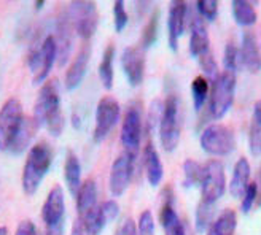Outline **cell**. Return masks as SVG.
<instances>
[{
  "label": "cell",
  "mask_w": 261,
  "mask_h": 235,
  "mask_svg": "<svg viewBox=\"0 0 261 235\" xmlns=\"http://www.w3.org/2000/svg\"><path fill=\"white\" fill-rule=\"evenodd\" d=\"M32 118L38 129L45 127L49 135L59 137L62 134L65 120L61 111V91L56 78H51L42 84L34 105Z\"/></svg>",
  "instance_id": "6da1fadb"
},
{
  "label": "cell",
  "mask_w": 261,
  "mask_h": 235,
  "mask_svg": "<svg viewBox=\"0 0 261 235\" xmlns=\"http://www.w3.org/2000/svg\"><path fill=\"white\" fill-rule=\"evenodd\" d=\"M51 164H53V150L49 148L48 143L40 141L29 150L21 178L22 191L25 194L34 195L38 191L43 178L49 172Z\"/></svg>",
  "instance_id": "7a4b0ae2"
},
{
  "label": "cell",
  "mask_w": 261,
  "mask_h": 235,
  "mask_svg": "<svg viewBox=\"0 0 261 235\" xmlns=\"http://www.w3.org/2000/svg\"><path fill=\"white\" fill-rule=\"evenodd\" d=\"M181 127H184V116H181L180 99L172 94L164 102V113L160 124V141L164 151H174L181 138Z\"/></svg>",
  "instance_id": "3957f363"
},
{
  "label": "cell",
  "mask_w": 261,
  "mask_h": 235,
  "mask_svg": "<svg viewBox=\"0 0 261 235\" xmlns=\"http://www.w3.org/2000/svg\"><path fill=\"white\" fill-rule=\"evenodd\" d=\"M236 94V73L223 70L212 81L208 96V113L215 121L223 120L231 110Z\"/></svg>",
  "instance_id": "277c9868"
},
{
  "label": "cell",
  "mask_w": 261,
  "mask_h": 235,
  "mask_svg": "<svg viewBox=\"0 0 261 235\" xmlns=\"http://www.w3.org/2000/svg\"><path fill=\"white\" fill-rule=\"evenodd\" d=\"M58 61V46L55 35H46L43 40L31 48L28 57L29 69L32 72L34 84H43L48 81L49 72L53 70V65Z\"/></svg>",
  "instance_id": "5b68a950"
},
{
  "label": "cell",
  "mask_w": 261,
  "mask_h": 235,
  "mask_svg": "<svg viewBox=\"0 0 261 235\" xmlns=\"http://www.w3.org/2000/svg\"><path fill=\"white\" fill-rule=\"evenodd\" d=\"M201 148L204 153L215 156V158H223L229 156L236 150V137L234 132L225 124H208L201 132Z\"/></svg>",
  "instance_id": "8992f818"
},
{
  "label": "cell",
  "mask_w": 261,
  "mask_h": 235,
  "mask_svg": "<svg viewBox=\"0 0 261 235\" xmlns=\"http://www.w3.org/2000/svg\"><path fill=\"white\" fill-rule=\"evenodd\" d=\"M120 138L121 145L124 146V153L130 154L136 159L143 138V113L139 103H133V105L126 108L121 123Z\"/></svg>",
  "instance_id": "52a82bcc"
},
{
  "label": "cell",
  "mask_w": 261,
  "mask_h": 235,
  "mask_svg": "<svg viewBox=\"0 0 261 235\" xmlns=\"http://www.w3.org/2000/svg\"><path fill=\"white\" fill-rule=\"evenodd\" d=\"M226 175L225 167L218 159H211L204 164V177L201 181V200L217 203L226 192Z\"/></svg>",
  "instance_id": "ba28073f"
},
{
  "label": "cell",
  "mask_w": 261,
  "mask_h": 235,
  "mask_svg": "<svg viewBox=\"0 0 261 235\" xmlns=\"http://www.w3.org/2000/svg\"><path fill=\"white\" fill-rule=\"evenodd\" d=\"M24 116L21 102L15 97L8 99L2 105L0 108V151H8L22 124Z\"/></svg>",
  "instance_id": "9c48e42d"
},
{
  "label": "cell",
  "mask_w": 261,
  "mask_h": 235,
  "mask_svg": "<svg viewBox=\"0 0 261 235\" xmlns=\"http://www.w3.org/2000/svg\"><path fill=\"white\" fill-rule=\"evenodd\" d=\"M120 116H121V107L118 100L112 96L102 97L96 108V126L93 132V140L96 143H102L106 140L110 135L112 129L118 124Z\"/></svg>",
  "instance_id": "30bf717a"
},
{
  "label": "cell",
  "mask_w": 261,
  "mask_h": 235,
  "mask_svg": "<svg viewBox=\"0 0 261 235\" xmlns=\"http://www.w3.org/2000/svg\"><path fill=\"white\" fill-rule=\"evenodd\" d=\"M69 15L73 21L75 32L78 37H82L85 42H89L97 31L99 15L97 7L94 2H70Z\"/></svg>",
  "instance_id": "8fae6325"
},
{
  "label": "cell",
  "mask_w": 261,
  "mask_h": 235,
  "mask_svg": "<svg viewBox=\"0 0 261 235\" xmlns=\"http://www.w3.org/2000/svg\"><path fill=\"white\" fill-rule=\"evenodd\" d=\"M134 173V158L127 153H121L112 164L109 177V189L113 197H121L127 191Z\"/></svg>",
  "instance_id": "7c38bea8"
},
{
  "label": "cell",
  "mask_w": 261,
  "mask_h": 235,
  "mask_svg": "<svg viewBox=\"0 0 261 235\" xmlns=\"http://www.w3.org/2000/svg\"><path fill=\"white\" fill-rule=\"evenodd\" d=\"M75 25L69 15V10L62 11L56 21V34L55 40L58 46V65L64 67L69 62L72 49H73V35H75Z\"/></svg>",
  "instance_id": "4fadbf2b"
},
{
  "label": "cell",
  "mask_w": 261,
  "mask_h": 235,
  "mask_svg": "<svg viewBox=\"0 0 261 235\" xmlns=\"http://www.w3.org/2000/svg\"><path fill=\"white\" fill-rule=\"evenodd\" d=\"M121 67L130 86H139L145 78V53L140 46H127L121 54Z\"/></svg>",
  "instance_id": "5bb4252c"
},
{
  "label": "cell",
  "mask_w": 261,
  "mask_h": 235,
  "mask_svg": "<svg viewBox=\"0 0 261 235\" xmlns=\"http://www.w3.org/2000/svg\"><path fill=\"white\" fill-rule=\"evenodd\" d=\"M65 215V195L62 186L56 185L46 195V200L42 207V219L46 229L64 224Z\"/></svg>",
  "instance_id": "9a60e30c"
},
{
  "label": "cell",
  "mask_w": 261,
  "mask_h": 235,
  "mask_svg": "<svg viewBox=\"0 0 261 235\" xmlns=\"http://www.w3.org/2000/svg\"><path fill=\"white\" fill-rule=\"evenodd\" d=\"M188 25H190V54L193 57H201L211 51V37H208L205 21L199 16V13H191L188 15Z\"/></svg>",
  "instance_id": "2e32d148"
},
{
  "label": "cell",
  "mask_w": 261,
  "mask_h": 235,
  "mask_svg": "<svg viewBox=\"0 0 261 235\" xmlns=\"http://www.w3.org/2000/svg\"><path fill=\"white\" fill-rule=\"evenodd\" d=\"M188 22V7L185 2H172L169 8V18H167V37H169V48L174 53L178 51L180 38L185 32Z\"/></svg>",
  "instance_id": "e0dca14e"
},
{
  "label": "cell",
  "mask_w": 261,
  "mask_h": 235,
  "mask_svg": "<svg viewBox=\"0 0 261 235\" xmlns=\"http://www.w3.org/2000/svg\"><path fill=\"white\" fill-rule=\"evenodd\" d=\"M164 200L160 210V223L164 230V235H188V227L184 221L180 219L174 208V197L172 192L169 194V189L163 192Z\"/></svg>",
  "instance_id": "ac0fdd59"
},
{
  "label": "cell",
  "mask_w": 261,
  "mask_h": 235,
  "mask_svg": "<svg viewBox=\"0 0 261 235\" xmlns=\"http://www.w3.org/2000/svg\"><path fill=\"white\" fill-rule=\"evenodd\" d=\"M89 59H91V45L89 42H85V45L80 48V51H78L76 56L73 57L72 64L69 65L67 72H65L64 86L67 91H75L83 83L86 72H88Z\"/></svg>",
  "instance_id": "d6986e66"
},
{
  "label": "cell",
  "mask_w": 261,
  "mask_h": 235,
  "mask_svg": "<svg viewBox=\"0 0 261 235\" xmlns=\"http://www.w3.org/2000/svg\"><path fill=\"white\" fill-rule=\"evenodd\" d=\"M241 61L242 65L250 73H258L261 70V51L256 40V35L252 31H245L242 34L241 42Z\"/></svg>",
  "instance_id": "ffe728a7"
},
{
  "label": "cell",
  "mask_w": 261,
  "mask_h": 235,
  "mask_svg": "<svg viewBox=\"0 0 261 235\" xmlns=\"http://www.w3.org/2000/svg\"><path fill=\"white\" fill-rule=\"evenodd\" d=\"M76 213L78 219L86 218L89 213H93L96 208L99 207L97 200V185L94 180H86L83 181V185L76 194Z\"/></svg>",
  "instance_id": "44dd1931"
},
{
  "label": "cell",
  "mask_w": 261,
  "mask_h": 235,
  "mask_svg": "<svg viewBox=\"0 0 261 235\" xmlns=\"http://www.w3.org/2000/svg\"><path fill=\"white\" fill-rule=\"evenodd\" d=\"M250 175H252V167L247 158H241L236 165H234L232 177L229 181V194L234 199H242L244 194L250 185Z\"/></svg>",
  "instance_id": "7402d4cb"
},
{
  "label": "cell",
  "mask_w": 261,
  "mask_h": 235,
  "mask_svg": "<svg viewBox=\"0 0 261 235\" xmlns=\"http://www.w3.org/2000/svg\"><path fill=\"white\" fill-rule=\"evenodd\" d=\"M38 130V126L37 123L34 121V118L31 116H24L22 120V124L18 130V134L15 137V140L11 141V145L8 148V153H11L13 156H21L24 151H28L31 143L37 134Z\"/></svg>",
  "instance_id": "603a6c76"
},
{
  "label": "cell",
  "mask_w": 261,
  "mask_h": 235,
  "mask_svg": "<svg viewBox=\"0 0 261 235\" xmlns=\"http://www.w3.org/2000/svg\"><path fill=\"white\" fill-rule=\"evenodd\" d=\"M143 165H145V175L150 186L156 188L161 185L164 178V165L161 162V158L158 151L154 150L151 143L145 146V153H143Z\"/></svg>",
  "instance_id": "cb8c5ba5"
},
{
  "label": "cell",
  "mask_w": 261,
  "mask_h": 235,
  "mask_svg": "<svg viewBox=\"0 0 261 235\" xmlns=\"http://www.w3.org/2000/svg\"><path fill=\"white\" fill-rule=\"evenodd\" d=\"M64 180L65 185H67L69 192L76 197L78 191L82 188V164L78 156L73 151H67L65 156V164H64Z\"/></svg>",
  "instance_id": "d4e9b609"
},
{
  "label": "cell",
  "mask_w": 261,
  "mask_h": 235,
  "mask_svg": "<svg viewBox=\"0 0 261 235\" xmlns=\"http://www.w3.org/2000/svg\"><path fill=\"white\" fill-rule=\"evenodd\" d=\"M232 18L236 21V24L242 25V27H250L258 19L256 10L252 2L247 0H232Z\"/></svg>",
  "instance_id": "484cf974"
},
{
  "label": "cell",
  "mask_w": 261,
  "mask_h": 235,
  "mask_svg": "<svg viewBox=\"0 0 261 235\" xmlns=\"http://www.w3.org/2000/svg\"><path fill=\"white\" fill-rule=\"evenodd\" d=\"M113 61H115V46L109 45L103 51L102 61L99 64V78L102 86L107 91L113 87V80H115V72H113Z\"/></svg>",
  "instance_id": "4316f807"
},
{
  "label": "cell",
  "mask_w": 261,
  "mask_h": 235,
  "mask_svg": "<svg viewBox=\"0 0 261 235\" xmlns=\"http://www.w3.org/2000/svg\"><path fill=\"white\" fill-rule=\"evenodd\" d=\"M236 229H238V215L234 210L228 208V210H225L215 219L214 226L208 232L212 235H234Z\"/></svg>",
  "instance_id": "83f0119b"
},
{
  "label": "cell",
  "mask_w": 261,
  "mask_h": 235,
  "mask_svg": "<svg viewBox=\"0 0 261 235\" xmlns=\"http://www.w3.org/2000/svg\"><path fill=\"white\" fill-rule=\"evenodd\" d=\"M214 215H215V203H208L201 200L196 207V232L204 233L208 232L214 226Z\"/></svg>",
  "instance_id": "f1b7e54d"
},
{
  "label": "cell",
  "mask_w": 261,
  "mask_h": 235,
  "mask_svg": "<svg viewBox=\"0 0 261 235\" xmlns=\"http://www.w3.org/2000/svg\"><path fill=\"white\" fill-rule=\"evenodd\" d=\"M191 94H193V105L194 110L199 111L202 110L204 103L207 102V97L211 96L208 93V80L202 75H198L191 81Z\"/></svg>",
  "instance_id": "f546056e"
},
{
  "label": "cell",
  "mask_w": 261,
  "mask_h": 235,
  "mask_svg": "<svg viewBox=\"0 0 261 235\" xmlns=\"http://www.w3.org/2000/svg\"><path fill=\"white\" fill-rule=\"evenodd\" d=\"M184 185L187 188L196 186L199 185L201 186V181L204 177V165L199 164L198 161H193V159H187L184 162Z\"/></svg>",
  "instance_id": "4dcf8cb0"
},
{
  "label": "cell",
  "mask_w": 261,
  "mask_h": 235,
  "mask_svg": "<svg viewBox=\"0 0 261 235\" xmlns=\"http://www.w3.org/2000/svg\"><path fill=\"white\" fill-rule=\"evenodd\" d=\"M158 29H160V11H154L150 16L148 22L145 24L142 32V40H140V48L145 51L147 48H150L156 38H158Z\"/></svg>",
  "instance_id": "1f68e13d"
},
{
  "label": "cell",
  "mask_w": 261,
  "mask_h": 235,
  "mask_svg": "<svg viewBox=\"0 0 261 235\" xmlns=\"http://www.w3.org/2000/svg\"><path fill=\"white\" fill-rule=\"evenodd\" d=\"M223 65H225V70H226V72H231V73H236L238 69L242 65V61H241V49H239L236 45L228 43V45L225 46Z\"/></svg>",
  "instance_id": "d6a6232c"
},
{
  "label": "cell",
  "mask_w": 261,
  "mask_h": 235,
  "mask_svg": "<svg viewBox=\"0 0 261 235\" xmlns=\"http://www.w3.org/2000/svg\"><path fill=\"white\" fill-rule=\"evenodd\" d=\"M163 113H164V102L161 99H154L150 103L148 116H147V121H145V126L148 127L150 132H153V130L161 124Z\"/></svg>",
  "instance_id": "836d02e7"
},
{
  "label": "cell",
  "mask_w": 261,
  "mask_h": 235,
  "mask_svg": "<svg viewBox=\"0 0 261 235\" xmlns=\"http://www.w3.org/2000/svg\"><path fill=\"white\" fill-rule=\"evenodd\" d=\"M194 8L199 13V16L204 21L212 22L218 16V2L217 0H198V2L194 4Z\"/></svg>",
  "instance_id": "e575fe53"
},
{
  "label": "cell",
  "mask_w": 261,
  "mask_h": 235,
  "mask_svg": "<svg viewBox=\"0 0 261 235\" xmlns=\"http://www.w3.org/2000/svg\"><path fill=\"white\" fill-rule=\"evenodd\" d=\"M113 22H115V31L121 34L129 22V15L126 11V4L123 0H116L113 4Z\"/></svg>",
  "instance_id": "d590c367"
},
{
  "label": "cell",
  "mask_w": 261,
  "mask_h": 235,
  "mask_svg": "<svg viewBox=\"0 0 261 235\" xmlns=\"http://www.w3.org/2000/svg\"><path fill=\"white\" fill-rule=\"evenodd\" d=\"M156 221L151 210H143L137 221V235H154Z\"/></svg>",
  "instance_id": "8d00e7d4"
},
{
  "label": "cell",
  "mask_w": 261,
  "mask_h": 235,
  "mask_svg": "<svg viewBox=\"0 0 261 235\" xmlns=\"http://www.w3.org/2000/svg\"><path fill=\"white\" fill-rule=\"evenodd\" d=\"M198 61H199V65H201L202 72L208 76V80L214 81L215 78L220 75V72H218V65H217V61H215V57L212 54V51H208V53L201 56Z\"/></svg>",
  "instance_id": "74e56055"
},
{
  "label": "cell",
  "mask_w": 261,
  "mask_h": 235,
  "mask_svg": "<svg viewBox=\"0 0 261 235\" xmlns=\"http://www.w3.org/2000/svg\"><path fill=\"white\" fill-rule=\"evenodd\" d=\"M100 212H102V216L106 219V223L110 224L113 221L118 218L120 215V205L115 199H109V200H103L100 202Z\"/></svg>",
  "instance_id": "f35d334b"
},
{
  "label": "cell",
  "mask_w": 261,
  "mask_h": 235,
  "mask_svg": "<svg viewBox=\"0 0 261 235\" xmlns=\"http://www.w3.org/2000/svg\"><path fill=\"white\" fill-rule=\"evenodd\" d=\"M256 197H258V183L252 181L250 185H249V188H247L244 197L241 199V210L244 213H249L252 210V207H253Z\"/></svg>",
  "instance_id": "ab89813d"
},
{
  "label": "cell",
  "mask_w": 261,
  "mask_h": 235,
  "mask_svg": "<svg viewBox=\"0 0 261 235\" xmlns=\"http://www.w3.org/2000/svg\"><path fill=\"white\" fill-rule=\"evenodd\" d=\"M250 151L253 156H261V127L255 123L250 127Z\"/></svg>",
  "instance_id": "60d3db41"
},
{
  "label": "cell",
  "mask_w": 261,
  "mask_h": 235,
  "mask_svg": "<svg viewBox=\"0 0 261 235\" xmlns=\"http://www.w3.org/2000/svg\"><path fill=\"white\" fill-rule=\"evenodd\" d=\"M15 235H38V230L31 219H24L18 224Z\"/></svg>",
  "instance_id": "b9f144b4"
},
{
  "label": "cell",
  "mask_w": 261,
  "mask_h": 235,
  "mask_svg": "<svg viewBox=\"0 0 261 235\" xmlns=\"http://www.w3.org/2000/svg\"><path fill=\"white\" fill-rule=\"evenodd\" d=\"M115 235H137V223L133 218L124 219V223L118 227Z\"/></svg>",
  "instance_id": "7bdbcfd3"
},
{
  "label": "cell",
  "mask_w": 261,
  "mask_h": 235,
  "mask_svg": "<svg viewBox=\"0 0 261 235\" xmlns=\"http://www.w3.org/2000/svg\"><path fill=\"white\" fill-rule=\"evenodd\" d=\"M253 123L261 127V100H258L253 105Z\"/></svg>",
  "instance_id": "ee69618b"
},
{
  "label": "cell",
  "mask_w": 261,
  "mask_h": 235,
  "mask_svg": "<svg viewBox=\"0 0 261 235\" xmlns=\"http://www.w3.org/2000/svg\"><path fill=\"white\" fill-rule=\"evenodd\" d=\"M70 235H86V232H85V229H83V226H82L80 221H75V224L72 226Z\"/></svg>",
  "instance_id": "f6af8a7d"
},
{
  "label": "cell",
  "mask_w": 261,
  "mask_h": 235,
  "mask_svg": "<svg viewBox=\"0 0 261 235\" xmlns=\"http://www.w3.org/2000/svg\"><path fill=\"white\" fill-rule=\"evenodd\" d=\"M35 10H42L45 7V0H38V2H34Z\"/></svg>",
  "instance_id": "bcb514c9"
},
{
  "label": "cell",
  "mask_w": 261,
  "mask_h": 235,
  "mask_svg": "<svg viewBox=\"0 0 261 235\" xmlns=\"http://www.w3.org/2000/svg\"><path fill=\"white\" fill-rule=\"evenodd\" d=\"M0 235H8V230H7V227H0Z\"/></svg>",
  "instance_id": "7dc6e473"
},
{
  "label": "cell",
  "mask_w": 261,
  "mask_h": 235,
  "mask_svg": "<svg viewBox=\"0 0 261 235\" xmlns=\"http://www.w3.org/2000/svg\"><path fill=\"white\" fill-rule=\"evenodd\" d=\"M188 235H194V233H193V232H191V230L188 229Z\"/></svg>",
  "instance_id": "c3c4849f"
}]
</instances>
